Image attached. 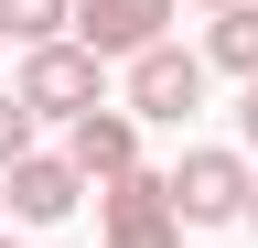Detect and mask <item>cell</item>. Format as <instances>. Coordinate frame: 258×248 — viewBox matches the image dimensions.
<instances>
[{"label": "cell", "instance_id": "3957f363", "mask_svg": "<svg viewBox=\"0 0 258 248\" xmlns=\"http://www.w3.org/2000/svg\"><path fill=\"white\" fill-rule=\"evenodd\" d=\"M97 248H183V205H172V173H129L97 194Z\"/></svg>", "mask_w": 258, "mask_h": 248}, {"label": "cell", "instance_id": "5b68a950", "mask_svg": "<svg viewBox=\"0 0 258 248\" xmlns=\"http://www.w3.org/2000/svg\"><path fill=\"white\" fill-rule=\"evenodd\" d=\"M205 76H215V65H205L194 43H151L140 65H129V108L161 119V130H183V119L205 108Z\"/></svg>", "mask_w": 258, "mask_h": 248}, {"label": "cell", "instance_id": "8992f818", "mask_svg": "<svg viewBox=\"0 0 258 248\" xmlns=\"http://www.w3.org/2000/svg\"><path fill=\"white\" fill-rule=\"evenodd\" d=\"M64 162H76L97 194L129 183V173H140V108H86L76 130H64Z\"/></svg>", "mask_w": 258, "mask_h": 248}, {"label": "cell", "instance_id": "9a60e30c", "mask_svg": "<svg viewBox=\"0 0 258 248\" xmlns=\"http://www.w3.org/2000/svg\"><path fill=\"white\" fill-rule=\"evenodd\" d=\"M0 43H11V33H0Z\"/></svg>", "mask_w": 258, "mask_h": 248}, {"label": "cell", "instance_id": "4fadbf2b", "mask_svg": "<svg viewBox=\"0 0 258 248\" xmlns=\"http://www.w3.org/2000/svg\"><path fill=\"white\" fill-rule=\"evenodd\" d=\"M247 227H258V194H247Z\"/></svg>", "mask_w": 258, "mask_h": 248}, {"label": "cell", "instance_id": "8fae6325", "mask_svg": "<svg viewBox=\"0 0 258 248\" xmlns=\"http://www.w3.org/2000/svg\"><path fill=\"white\" fill-rule=\"evenodd\" d=\"M237 140L258 151V86H237Z\"/></svg>", "mask_w": 258, "mask_h": 248}, {"label": "cell", "instance_id": "52a82bcc", "mask_svg": "<svg viewBox=\"0 0 258 248\" xmlns=\"http://www.w3.org/2000/svg\"><path fill=\"white\" fill-rule=\"evenodd\" d=\"M11 227H54V216H76L86 205V173L64 162V151H32V162H11Z\"/></svg>", "mask_w": 258, "mask_h": 248}, {"label": "cell", "instance_id": "277c9868", "mask_svg": "<svg viewBox=\"0 0 258 248\" xmlns=\"http://www.w3.org/2000/svg\"><path fill=\"white\" fill-rule=\"evenodd\" d=\"M172 11L183 0H76V43L97 65H140L151 43H172Z\"/></svg>", "mask_w": 258, "mask_h": 248}, {"label": "cell", "instance_id": "7a4b0ae2", "mask_svg": "<svg viewBox=\"0 0 258 248\" xmlns=\"http://www.w3.org/2000/svg\"><path fill=\"white\" fill-rule=\"evenodd\" d=\"M247 194H258V162H247V151H183V162H172L183 227H247Z\"/></svg>", "mask_w": 258, "mask_h": 248}, {"label": "cell", "instance_id": "9c48e42d", "mask_svg": "<svg viewBox=\"0 0 258 248\" xmlns=\"http://www.w3.org/2000/svg\"><path fill=\"white\" fill-rule=\"evenodd\" d=\"M0 33H11L22 54H43V43H76V0H0Z\"/></svg>", "mask_w": 258, "mask_h": 248}, {"label": "cell", "instance_id": "7c38bea8", "mask_svg": "<svg viewBox=\"0 0 258 248\" xmlns=\"http://www.w3.org/2000/svg\"><path fill=\"white\" fill-rule=\"evenodd\" d=\"M205 11H237V0H205Z\"/></svg>", "mask_w": 258, "mask_h": 248}, {"label": "cell", "instance_id": "ba28073f", "mask_svg": "<svg viewBox=\"0 0 258 248\" xmlns=\"http://www.w3.org/2000/svg\"><path fill=\"white\" fill-rule=\"evenodd\" d=\"M205 65H215V76H237V86H258V0H237V11H215V22H205Z\"/></svg>", "mask_w": 258, "mask_h": 248}, {"label": "cell", "instance_id": "6da1fadb", "mask_svg": "<svg viewBox=\"0 0 258 248\" xmlns=\"http://www.w3.org/2000/svg\"><path fill=\"white\" fill-rule=\"evenodd\" d=\"M11 97H22L32 119H54V130H76L86 108H108V65H97L86 43H43V54H22Z\"/></svg>", "mask_w": 258, "mask_h": 248}, {"label": "cell", "instance_id": "30bf717a", "mask_svg": "<svg viewBox=\"0 0 258 248\" xmlns=\"http://www.w3.org/2000/svg\"><path fill=\"white\" fill-rule=\"evenodd\" d=\"M32 130H43V119H32L22 97H0V173H11V162H32V151H43Z\"/></svg>", "mask_w": 258, "mask_h": 248}, {"label": "cell", "instance_id": "5bb4252c", "mask_svg": "<svg viewBox=\"0 0 258 248\" xmlns=\"http://www.w3.org/2000/svg\"><path fill=\"white\" fill-rule=\"evenodd\" d=\"M0 248H22V237H0Z\"/></svg>", "mask_w": 258, "mask_h": 248}]
</instances>
